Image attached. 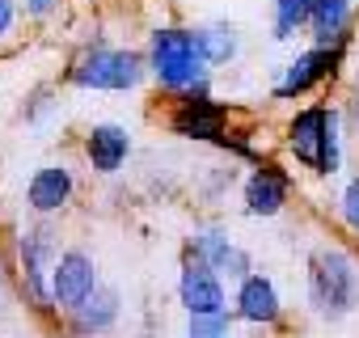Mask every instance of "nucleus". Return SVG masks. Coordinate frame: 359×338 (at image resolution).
Returning <instances> with one entry per match:
<instances>
[{
    "label": "nucleus",
    "instance_id": "obj_1",
    "mask_svg": "<svg viewBox=\"0 0 359 338\" xmlns=\"http://www.w3.org/2000/svg\"><path fill=\"white\" fill-rule=\"evenodd\" d=\"M148 68L165 89H199L208 60L199 51L195 30H156L148 47Z\"/></svg>",
    "mask_w": 359,
    "mask_h": 338
},
{
    "label": "nucleus",
    "instance_id": "obj_2",
    "mask_svg": "<svg viewBox=\"0 0 359 338\" xmlns=\"http://www.w3.org/2000/svg\"><path fill=\"white\" fill-rule=\"evenodd\" d=\"M309 300L321 317H346L359 304V271L342 250H321L309 262Z\"/></svg>",
    "mask_w": 359,
    "mask_h": 338
},
{
    "label": "nucleus",
    "instance_id": "obj_3",
    "mask_svg": "<svg viewBox=\"0 0 359 338\" xmlns=\"http://www.w3.org/2000/svg\"><path fill=\"white\" fill-rule=\"evenodd\" d=\"M287 144L300 165L317 169V174H334L338 169V114L325 106H309L292 119Z\"/></svg>",
    "mask_w": 359,
    "mask_h": 338
},
{
    "label": "nucleus",
    "instance_id": "obj_4",
    "mask_svg": "<svg viewBox=\"0 0 359 338\" xmlns=\"http://www.w3.org/2000/svg\"><path fill=\"white\" fill-rule=\"evenodd\" d=\"M140 76L144 60L135 51H114V47H97L72 68V81L81 89H135Z\"/></svg>",
    "mask_w": 359,
    "mask_h": 338
},
{
    "label": "nucleus",
    "instance_id": "obj_5",
    "mask_svg": "<svg viewBox=\"0 0 359 338\" xmlns=\"http://www.w3.org/2000/svg\"><path fill=\"white\" fill-rule=\"evenodd\" d=\"M97 292V266L85 250H64L55 271H51V300L64 304V309H76L85 304L89 296Z\"/></svg>",
    "mask_w": 359,
    "mask_h": 338
},
{
    "label": "nucleus",
    "instance_id": "obj_6",
    "mask_svg": "<svg viewBox=\"0 0 359 338\" xmlns=\"http://www.w3.org/2000/svg\"><path fill=\"white\" fill-rule=\"evenodd\" d=\"M338 47H313V51H304V55H296V64L287 68V76L275 85V97L279 102H287V97H296V93H309L317 81H325V76H334V68H338Z\"/></svg>",
    "mask_w": 359,
    "mask_h": 338
},
{
    "label": "nucleus",
    "instance_id": "obj_7",
    "mask_svg": "<svg viewBox=\"0 0 359 338\" xmlns=\"http://www.w3.org/2000/svg\"><path fill=\"white\" fill-rule=\"evenodd\" d=\"M177 292H182V304L191 309V317H199V313H224V283H220V275H216L208 262H199V258L182 271Z\"/></svg>",
    "mask_w": 359,
    "mask_h": 338
},
{
    "label": "nucleus",
    "instance_id": "obj_8",
    "mask_svg": "<svg viewBox=\"0 0 359 338\" xmlns=\"http://www.w3.org/2000/svg\"><path fill=\"white\" fill-rule=\"evenodd\" d=\"M169 123H173L177 135H191V140H220V131H224V110H220L212 97H203V93L195 97V93H191L182 106L173 110Z\"/></svg>",
    "mask_w": 359,
    "mask_h": 338
},
{
    "label": "nucleus",
    "instance_id": "obj_9",
    "mask_svg": "<svg viewBox=\"0 0 359 338\" xmlns=\"http://www.w3.org/2000/svg\"><path fill=\"white\" fill-rule=\"evenodd\" d=\"M60 254H55V233L51 229H34L22 237V266H26V283L34 292L39 304H47V288H43V275L55 271Z\"/></svg>",
    "mask_w": 359,
    "mask_h": 338
},
{
    "label": "nucleus",
    "instance_id": "obj_10",
    "mask_svg": "<svg viewBox=\"0 0 359 338\" xmlns=\"http://www.w3.org/2000/svg\"><path fill=\"white\" fill-rule=\"evenodd\" d=\"M283 203H287V178L275 165H258L245 182V208L254 216H275Z\"/></svg>",
    "mask_w": 359,
    "mask_h": 338
},
{
    "label": "nucleus",
    "instance_id": "obj_11",
    "mask_svg": "<svg viewBox=\"0 0 359 338\" xmlns=\"http://www.w3.org/2000/svg\"><path fill=\"white\" fill-rule=\"evenodd\" d=\"M195 254H199V262H208L216 275L250 279V258H245V250H237L224 233H203V237H195Z\"/></svg>",
    "mask_w": 359,
    "mask_h": 338
},
{
    "label": "nucleus",
    "instance_id": "obj_12",
    "mask_svg": "<svg viewBox=\"0 0 359 338\" xmlns=\"http://www.w3.org/2000/svg\"><path fill=\"white\" fill-rule=\"evenodd\" d=\"M127 148H131V140L114 123H102V127H93L85 135V156H89V165L97 169V174H114V169L127 161Z\"/></svg>",
    "mask_w": 359,
    "mask_h": 338
},
{
    "label": "nucleus",
    "instance_id": "obj_13",
    "mask_svg": "<svg viewBox=\"0 0 359 338\" xmlns=\"http://www.w3.org/2000/svg\"><path fill=\"white\" fill-rule=\"evenodd\" d=\"M68 195H72V174H68L64 165H47V169H39V174L30 178V187H26L30 208L43 212V216L55 212V208H64Z\"/></svg>",
    "mask_w": 359,
    "mask_h": 338
},
{
    "label": "nucleus",
    "instance_id": "obj_14",
    "mask_svg": "<svg viewBox=\"0 0 359 338\" xmlns=\"http://www.w3.org/2000/svg\"><path fill=\"white\" fill-rule=\"evenodd\" d=\"M237 313L245 321H275L279 317V292L266 275H250L241 279V292H237Z\"/></svg>",
    "mask_w": 359,
    "mask_h": 338
},
{
    "label": "nucleus",
    "instance_id": "obj_15",
    "mask_svg": "<svg viewBox=\"0 0 359 338\" xmlns=\"http://www.w3.org/2000/svg\"><path fill=\"white\" fill-rule=\"evenodd\" d=\"M351 26V0H313V13H309V30L313 39L325 47V43H338Z\"/></svg>",
    "mask_w": 359,
    "mask_h": 338
},
{
    "label": "nucleus",
    "instance_id": "obj_16",
    "mask_svg": "<svg viewBox=\"0 0 359 338\" xmlns=\"http://www.w3.org/2000/svg\"><path fill=\"white\" fill-rule=\"evenodd\" d=\"M114 317H118V292H110V288H97L85 304L72 309V321L81 334H102L114 325Z\"/></svg>",
    "mask_w": 359,
    "mask_h": 338
},
{
    "label": "nucleus",
    "instance_id": "obj_17",
    "mask_svg": "<svg viewBox=\"0 0 359 338\" xmlns=\"http://www.w3.org/2000/svg\"><path fill=\"white\" fill-rule=\"evenodd\" d=\"M195 39H199V51H203V60H208V64H229V60L237 55V34H233V30H224V26L195 30Z\"/></svg>",
    "mask_w": 359,
    "mask_h": 338
},
{
    "label": "nucleus",
    "instance_id": "obj_18",
    "mask_svg": "<svg viewBox=\"0 0 359 338\" xmlns=\"http://www.w3.org/2000/svg\"><path fill=\"white\" fill-rule=\"evenodd\" d=\"M313 0H275V39H292L300 26H309Z\"/></svg>",
    "mask_w": 359,
    "mask_h": 338
},
{
    "label": "nucleus",
    "instance_id": "obj_19",
    "mask_svg": "<svg viewBox=\"0 0 359 338\" xmlns=\"http://www.w3.org/2000/svg\"><path fill=\"white\" fill-rule=\"evenodd\" d=\"M187 338H233L229 334V317L224 313H199V317H191Z\"/></svg>",
    "mask_w": 359,
    "mask_h": 338
},
{
    "label": "nucleus",
    "instance_id": "obj_20",
    "mask_svg": "<svg viewBox=\"0 0 359 338\" xmlns=\"http://www.w3.org/2000/svg\"><path fill=\"white\" fill-rule=\"evenodd\" d=\"M338 208H342V220L359 233V178H351V182H346V191H342Z\"/></svg>",
    "mask_w": 359,
    "mask_h": 338
},
{
    "label": "nucleus",
    "instance_id": "obj_21",
    "mask_svg": "<svg viewBox=\"0 0 359 338\" xmlns=\"http://www.w3.org/2000/svg\"><path fill=\"white\" fill-rule=\"evenodd\" d=\"M13 26V0H0V34H9Z\"/></svg>",
    "mask_w": 359,
    "mask_h": 338
},
{
    "label": "nucleus",
    "instance_id": "obj_22",
    "mask_svg": "<svg viewBox=\"0 0 359 338\" xmlns=\"http://www.w3.org/2000/svg\"><path fill=\"white\" fill-rule=\"evenodd\" d=\"M51 5H55V0H30V5H26V9H30V13H34V18H43V13H47V9H51Z\"/></svg>",
    "mask_w": 359,
    "mask_h": 338
}]
</instances>
